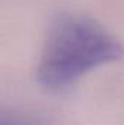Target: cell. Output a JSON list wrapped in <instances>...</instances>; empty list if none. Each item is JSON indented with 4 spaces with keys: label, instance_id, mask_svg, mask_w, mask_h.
Returning <instances> with one entry per match:
<instances>
[{
    "label": "cell",
    "instance_id": "cell-1",
    "mask_svg": "<svg viewBox=\"0 0 124 125\" xmlns=\"http://www.w3.org/2000/svg\"><path fill=\"white\" fill-rule=\"evenodd\" d=\"M124 47L93 19L60 13L51 23L41 52L37 79L44 89L63 90L91 70L117 61Z\"/></svg>",
    "mask_w": 124,
    "mask_h": 125
},
{
    "label": "cell",
    "instance_id": "cell-2",
    "mask_svg": "<svg viewBox=\"0 0 124 125\" xmlns=\"http://www.w3.org/2000/svg\"><path fill=\"white\" fill-rule=\"evenodd\" d=\"M3 125H26V124H22V122H19L16 119H10L9 122L7 121H3Z\"/></svg>",
    "mask_w": 124,
    "mask_h": 125
}]
</instances>
